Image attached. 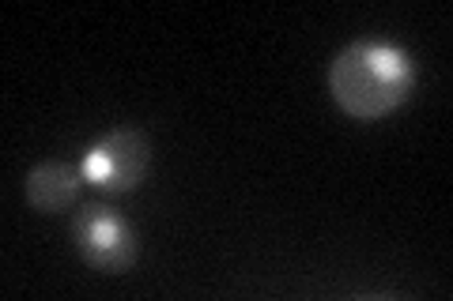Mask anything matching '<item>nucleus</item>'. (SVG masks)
<instances>
[{
    "label": "nucleus",
    "instance_id": "1",
    "mask_svg": "<svg viewBox=\"0 0 453 301\" xmlns=\"http://www.w3.org/2000/svg\"><path fill=\"white\" fill-rule=\"evenodd\" d=\"M336 106L356 121H378L412 94V56L389 41H351L329 68Z\"/></svg>",
    "mask_w": 453,
    "mask_h": 301
},
{
    "label": "nucleus",
    "instance_id": "2",
    "mask_svg": "<svg viewBox=\"0 0 453 301\" xmlns=\"http://www.w3.org/2000/svg\"><path fill=\"white\" fill-rule=\"evenodd\" d=\"M148 166H151V143L133 124L113 128L98 143H91L80 162L83 181H91L95 189L106 192H133L148 177Z\"/></svg>",
    "mask_w": 453,
    "mask_h": 301
},
{
    "label": "nucleus",
    "instance_id": "3",
    "mask_svg": "<svg viewBox=\"0 0 453 301\" xmlns=\"http://www.w3.org/2000/svg\"><path fill=\"white\" fill-rule=\"evenodd\" d=\"M73 241L80 256L103 271H125L136 252H140V241L129 230V222L121 214H113L103 204H88L76 219H73Z\"/></svg>",
    "mask_w": 453,
    "mask_h": 301
},
{
    "label": "nucleus",
    "instance_id": "4",
    "mask_svg": "<svg viewBox=\"0 0 453 301\" xmlns=\"http://www.w3.org/2000/svg\"><path fill=\"white\" fill-rule=\"evenodd\" d=\"M80 184H83V169L76 162L50 159V162H38L27 174V199H31V207L53 214L76 204Z\"/></svg>",
    "mask_w": 453,
    "mask_h": 301
}]
</instances>
